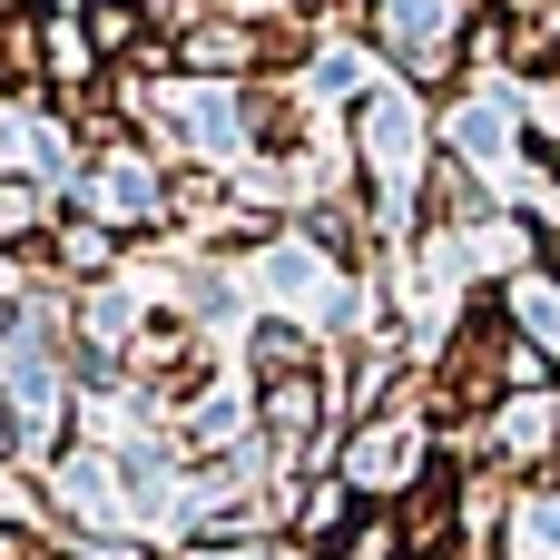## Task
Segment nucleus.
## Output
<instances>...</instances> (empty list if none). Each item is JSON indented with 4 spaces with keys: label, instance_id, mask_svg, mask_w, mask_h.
Listing matches in <instances>:
<instances>
[{
    "label": "nucleus",
    "instance_id": "1",
    "mask_svg": "<svg viewBox=\"0 0 560 560\" xmlns=\"http://www.w3.org/2000/svg\"><path fill=\"white\" fill-rule=\"evenodd\" d=\"M89 197H98V217H118V226H128V217H158V177H148L138 158H108Z\"/></svg>",
    "mask_w": 560,
    "mask_h": 560
},
{
    "label": "nucleus",
    "instance_id": "2",
    "mask_svg": "<svg viewBox=\"0 0 560 560\" xmlns=\"http://www.w3.org/2000/svg\"><path fill=\"white\" fill-rule=\"evenodd\" d=\"M89 39H98V49H128V39H138V10H128V0H98V10H89Z\"/></svg>",
    "mask_w": 560,
    "mask_h": 560
},
{
    "label": "nucleus",
    "instance_id": "3",
    "mask_svg": "<svg viewBox=\"0 0 560 560\" xmlns=\"http://www.w3.org/2000/svg\"><path fill=\"white\" fill-rule=\"evenodd\" d=\"M522 551H532V560H551V551H560V502H541V512H532V532H522Z\"/></svg>",
    "mask_w": 560,
    "mask_h": 560
},
{
    "label": "nucleus",
    "instance_id": "4",
    "mask_svg": "<svg viewBox=\"0 0 560 560\" xmlns=\"http://www.w3.org/2000/svg\"><path fill=\"white\" fill-rule=\"evenodd\" d=\"M59 256H69V266H98V256H108V236H98V226H69V236H59Z\"/></svg>",
    "mask_w": 560,
    "mask_h": 560
},
{
    "label": "nucleus",
    "instance_id": "5",
    "mask_svg": "<svg viewBox=\"0 0 560 560\" xmlns=\"http://www.w3.org/2000/svg\"><path fill=\"white\" fill-rule=\"evenodd\" d=\"M0 453H10V404H0Z\"/></svg>",
    "mask_w": 560,
    "mask_h": 560
}]
</instances>
